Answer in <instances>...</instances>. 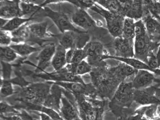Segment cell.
I'll return each instance as SVG.
<instances>
[{"label":"cell","mask_w":160,"mask_h":120,"mask_svg":"<svg viewBox=\"0 0 160 120\" xmlns=\"http://www.w3.org/2000/svg\"><path fill=\"white\" fill-rule=\"evenodd\" d=\"M89 75L91 82L97 91L98 97L105 100H111L118 86L123 82L114 73L112 68L108 65L104 61L92 68Z\"/></svg>","instance_id":"6da1fadb"},{"label":"cell","mask_w":160,"mask_h":120,"mask_svg":"<svg viewBox=\"0 0 160 120\" xmlns=\"http://www.w3.org/2000/svg\"><path fill=\"white\" fill-rule=\"evenodd\" d=\"M160 43L152 41L147 32L142 19L135 22V38L134 41V58L148 64L150 54L157 52Z\"/></svg>","instance_id":"7a4b0ae2"},{"label":"cell","mask_w":160,"mask_h":120,"mask_svg":"<svg viewBox=\"0 0 160 120\" xmlns=\"http://www.w3.org/2000/svg\"><path fill=\"white\" fill-rule=\"evenodd\" d=\"M80 119L82 120H102L105 100L83 95H73Z\"/></svg>","instance_id":"3957f363"},{"label":"cell","mask_w":160,"mask_h":120,"mask_svg":"<svg viewBox=\"0 0 160 120\" xmlns=\"http://www.w3.org/2000/svg\"><path fill=\"white\" fill-rule=\"evenodd\" d=\"M51 86L52 83L49 81L30 84L17 92L16 100L23 104L42 105L49 94Z\"/></svg>","instance_id":"277c9868"},{"label":"cell","mask_w":160,"mask_h":120,"mask_svg":"<svg viewBox=\"0 0 160 120\" xmlns=\"http://www.w3.org/2000/svg\"><path fill=\"white\" fill-rule=\"evenodd\" d=\"M90 9L105 19L107 29L112 37L116 38L122 36L124 22L126 19L125 16L109 11L103 8L99 7L95 2Z\"/></svg>","instance_id":"5b68a950"},{"label":"cell","mask_w":160,"mask_h":120,"mask_svg":"<svg viewBox=\"0 0 160 120\" xmlns=\"http://www.w3.org/2000/svg\"><path fill=\"white\" fill-rule=\"evenodd\" d=\"M135 90L132 82H123L118 86L109 102L124 108L139 106L134 101Z\"/></svg>","instance_id":"8992f818"},{"label":"cell","mask_w":160,"mask_h":120,"mask_svg":"<svg viewBox=\"0 0 160 120\" xmlns=\"http://www.w3.org/2000/svg\"><path fill=\"white\" fill-rule=\"evenodd\" d=\"M43 8V16H46L51 19L62 34L68 31L76 32H81L83 31L75 26L71 21V16L68 14L63 12L54 11L46 6Z\"/></svg>","instance_id":"52a82bcc"},{"label":"cell","mask_w":160,"mask_h":120,"mask_svg":"<svg viewBox=\"0 0 160 120\" xmlns=\"http://www.w3.org/2000/svg\"><path fill=\"white\" fill-rule=\"evenodd\" d=\"M35 76L41 79H45L46 81L53 82H76L85 83L80 76L75 75L69 72L65 67L59 71L49 73L44 71L40 73H35Z\"/></svg>","instance_id":"ba28073f"},{"label":"cell","mask_w":160,"mask_h":120,"mask_svg":"<svg viewBox=\"0 0 160 120\" xmlns=\"http://www.w3.org/2000/svg\"><path fill=\"white\" fill-rule=\"evenodd\" d=\"M63 94L60 110L62 118L64 120H73L79 118V115L74 95L65 89Z\"/></svg>","instance_id":"9c48e42d"},{"label":"cell","mask_w":160,"mask_h":120,"mask_svg":"<svg viewBox=\"0 0 160 120\" xmlns=\"http://www.w3.org/2000/svg\"><path fill=\"white\" fill-rule=\"evenodd\" d=\"M84 49L88 54L87 61L92 68L97 67L103 61V56L110 54L105 48L104 45L101 42L97 40L90 41Z\"/></svg>","instance_id":"30bf717a"},{"label":"cell","mask_w":160,"mask_h":120,"mask_svg":"<svg viewBox=\"0 0 160 120\" xmlns=\"http://www.w3.org/2000/svg\"><path fill=\"white\" fill-rule=\"evenodd\" d=\"M54 82L71 92L73 95H83L92 98L98 97L97 91L92 82L88 84L76 82Z\"/></svg>","instance_id":"8fae6325"},{"label":"cell","mask_w":160,"mask_h":120,"mask_svg":"<svg viewBox=\"0 0 160 120\" xmlns=\"http://www.w3.org/2000/svg\"><path fill=\"white\" fill-rule=\"evenodd\" d=\"M71 19L74 25L86 31L94 30L97 26V22L92 18L86 9L76 8L71 16Z\"/></svg>","instance_id":"7c38bea8"},{"label":"cell","mask_w":160,"mask_h":120,"mask_svg":"<svg viewBox=\"0 0 160 120\" xmlns=\"http://www.w3.org/2000/svg\"><path fill=\"white\" fill-rule=\"evenodd\" d=\"M156 87L152 85L144 89L135 90L134 101L139 106L160 105V99L156 95Z\"/></svg>","instance_id":"4fadbf2b"},{"label":"cell","mask_w":160,"mask_h":120,"mask_svg":"<svg viewBox=\"0 0 160 120\" xmlns=\"http://www.w3.org/2000/svg\"><path fill=\"white\" fill-rule=\"evenodd\" d=\"M56 48L57 46L52 43L42 48L38 56L35 58L38 60V64L36 66L35 73H42L51 65V61L56 52Z\"/></svg>","instance_id":"5bb4252c"},{"label":"cell","mask_w":160,"mask_h":120,"mask_svg":"<svg viewBox=\"0 0 160 120\" xmlns=\"http://www.w3.org/2000/svg\"><path fill=\"white\" fill-rule=\"evenodd\" d=\"M111 46L114 51V54L112 56L125 58L134 57V42L120 37L114 38Z\"/></svg>","instance_id":"9a60e30c"},{"label":"cell","mask_w":160,"mask_h":120,"mask_svg":"<svg viewBox=\"0 0 160 120\" xmlns=\"http://www.w3.org/2000/svg\"><path fill=\"white\" fill-rule=\"evenodd\" d=\"M50 82L52 83V86L49 94L47 96L42 105L52 108L60 112L61 99L64 95L63 92L64 89L53 82Z\"/></svg>","instance_id":"2e32d148"},{"label":"cell","mask_w":160,"mask_h":120,"mask_svg":"<svg viewBox=\"0 0 160 120\" xmlns=\"http://www.w3.org/2000/svg\"><path fill=\"white\" fill-rule=\"evenodd\" d=\"M112 59V60H116L119 62H122L123 63L127 64L133 68L137 70H146L154 73L155 75H160V69H152L146 64L145 62L141 60L132 58H125V57H120L114 56L111 54H107L103 56L102 60Z\"/></svg>","instance_id":"e0dca14e"},{"label":"cell","mask_w":160,"mask_h":120,"mask_svg":"<svg viewBox=\"0 0 160 120\" xmlns=\"http://www.w3.org/2000/svg\"><path fill=\"white\" fill-rule=\"evenodd\" d=\"M155 79V75L152 72L146 70H138L131 82L135 90H142L152 86L153 83H154Z\"/></svg>","instance_id":"ac0fdd59"},{"label":"cell","mask_w":160,"mask_h":120,"mask_svg":"<svg viewBox=\"0 0 160 120\" xmlns=\"http://www.w3.org/2000/svg\"><path fill=\"white\" fill-rule=\"evenodd\" d=\"M142 21L145 24L147 32L152 41L160 43V22L150 13L143 15Z\"/></svg>","instance_id":"d6986e66"},{"label":"cell","mask_w":160,"mask_h":120,"mask_svg":"<svg viewBox=\"0 0 160 120\" xmlns=\"http://www.w3.org/2000/svg\"><path fill=\"white\" fill-rule=\"evenodd\" d=\"M0 16L1 18L9 20L22 17L20 4L11 0H0Z\"/></svg>","instance_id":"ffe728a7"},{"label":"cell","mask_w":160,"mask_h":120,"mask_svg":"<svg viewBox=\"0 0 160 120\" xmlns=\"http://www.w3.org/2000/svg\"><path fill=\"white\" fill-rule=\"evenodd\" d=\"M31 35L40 39L56 36L48 30V22H41L28 24Z\"/></svg>","instance_id":"44dd1931"},{"label":"cell","mask_w":160,"mask_h":120,"mask_svg":"<svg viewBox=\"0 0 160 120\" xmlns=\"http://www.w3.org/2000/svg\"><path fill=\"white\" fill-rule=\"evenodd\" d=\"M67 50L62 46L57 45L56 52L51 61V65L55 71H59L64 68L67 65L66 61Z\"/></svg>","instance_id":"7402d4cb"},{"label":"cell","mask_w":160,"mask_h":120,"mask_svg":"<svg viewBox=\"0 0 160 120\" xmlns=\"http://www.w3.org/2000/svg\"><path fill=\"white\" fill-rule=\"evenodd\" d=\"M149 120H160V105L142 106L135 110Z\"/></svg>","instance_id":"603a6c76"},{"label":"cell","mask_w":160,"mask_h":120,"mask_svg":"<svg viewBox=\"0 0 160 120\" xmlns=\"http://www.w3.org/2000/svg\"><path fill=\"white\" fill-rule=\"evenodd\" d=\"M18 108H22L28 110L37 111L38 112H43L49 116L53 120H64L61 116L60 112L54 109L46 107L43 105H32V104H23Z\"/></svg>","instance_id":"cb8c5ba5"},{"label":"cell","mask_w":160,"mask_h":120,"mask_svg":"<svg viewBox=\"0 0 160 120\" xmlns=\"http://www.w3.org/2000/svg\"><path fill=\"white\" fill-rule=\"evenodd\" d=\"M112 68L114 73L122 82H125L127 78L134 77L138 71L130 65L122 62H120L117 66Z\"/></svg>","instance_id":"d4e9b609"},{"label":"cell","mask_w":160,"mask_h":120,"mask_svg":"<svg viewBox=\"0 0 160 120\" xmlns=\"http://www.w3.org/2000/svg\"><path fill=\"white\" fill-rule=\"evenodd\" d=\"M65 67L69 72L80 76L90 73L92 69V67L86 60L78 64H68Z\"/></svg>","instance_id":"484cf974"},{"label":"cell","mask_w":160,"mask_h":120,"mask_svg":"<svg viewBox=\"0 0 160 120\" xmlns=\"http://www.w3.org/2000/svg\"><path fill=\"white\" fill-rule=\"evenodd\" d=\"M28 22L23 24L17 30L11 32L12 42L16 43H25L30 38L31 34L28 28Z\"/></svg>","instance_id":"4316f807"},{"label":"cell","mask_w":160,"mask_h":120,"mask_svg":"<svg viewBox=\"0 0 160 120\" xmlns=\"http://www.w3.org/2000/svg\"><path fill=\"white\" fill-rule=\"evenodd\" d=\"M96 4L100 5L101 7L109 11L114 13L123 14L120 0H92Z\"/></svg>","instance_id":"83f0119b"},{"label":"cell","mask_w":160,"mask_h":120,"mask_svg":"<svg viewBox=\"0 0 160 120\" xmlns=\"http://www.w3.org/2000/svg\"><path fill=\"white\" fill-rule=\"evenodd\" d=\"M143 14L148 13L160 22V2L155 0H143Z\"/></svg>","instance_id":"f1b7e54d"},{"label":"cell","mask_w":160,"mask_h":120,"mask_svg":"<svg viewBox=\"0 0 160 120\" xmlns=\"http://www.w3.org/2000/svg\"><path fill=\"white\" fill-rule=\"evenodd\" d=\"M22 9V17L28 15L29 17L35 18V16H43L44 8L34 4H26L21 2L20 4Z\"/></svg>","instance_id":"f546056e"},{"label":"cell","mask_w":160,"mask_h":120,"mask_svg":"<svg viewBox=\"0 0 160 120\" xmlns=\"http://www.w3.org/2000/svg\"><path fill=\"white\" fill-rule=\"evenodd\" d=\"M10 46L21 57H26L30 56L34 52L41 51L40 47H35L33 46L28 45L26 43H16L11 45Z\"/></svg>","instance_id":"4dcf8cb0"},{"label":"cell","mask_w":160,"mask_h":120,"mask_svg":"<svg viewBox=\"0 0 160 120\" xmlns=\"http://www.w3.org/2000/svg\"><path fill=\"white\" fill-rule=\"evenodd\" d=\"M122 37L129 41L134 42L135 38V22L134 19L126 18Z\"/></svg>","instance_id":"1f68e13d"},{"label":"cell","mask_w":160,"mask_h":120,"mask_svg":"<svg viewBox=\"0 0 160 120\" xmlns=\"http://www.w3.org/2000/svg\"><path fill=\"white\" fill-rule=\"evenodd\" d=\"M62 2H68L74 5L76 8H80L86 10L88 9H90L95 4V2L92 0H46L41 7H45L48 4Z\"/></svg>","instance_id":"d6a6232c"},{"label":"cell","mask_w":160,"mask_h":120,"mask_svg":"<svg viewBox=\"0 0 160 120\" xmlns=\"http://www.w3.org/2000/svg\"><path fill=\"white\" fill-rule=\"evenodd\" d=\"M34 19L35 18L33 17H28V18H23L22 17L14 18L13 19H9L7 24L2 28H0V30H4L11 32L19 28L23 24L34 20Z\"/></svg>","instance_id":"836d02e7"},{"label":"cell","mask_w":160,"mask_h":120,"mask_svg":"<svg viewBox=\"0 0 160 120\" xmlns=\"http://www.w3.org/2000/svg\"><path fill=\"white\" fill-rule=\"evenodd\" d=\"M76 32L68 31L61 33L59 37V44L67 50L70 49H75Z\"/></svg>","instance_id":"e575fe53"},{"label":"cell","mask_w":160,"mask_h":120,"mask_svg":"<svg viewBox=\"0 0 160 120\" xmlns=\"http://www.w3.org/2000/svg\"><path fill=\"white\" fill-rule=\"evenodd\" d=\"M18 54L10 46H1L0 48V57L1 61L10 63L18 58Z\"/></svg>","instance_id":"d590c367"},{"label":"cell","mask_w":160,"mask_h":120,"mask_svg":"<svg viewBox=\"0 0 160 120\" xmlns=\"http://www.w3.org/2000/svg\"><path fill=\"white\" fill-rule=\"evenodd\" d=\"M15 94L13 84L10 80H4L1 78V97H10Z\"/></svg>","instance_id":"8d00e7d4"},{"label":"cell","mask_w":160,"mask_h":120,"mask_svg":"<svg viewBox=\"0 0 160 120\" xmlns=\"http://www.w3.org/2000/svg\"><path fill=\"white\" fill-rule=\"evenodd\" d=\"M90 41V36L88 31H83L81 32H76L75 49H83Z\"/></svg>","instance_id":"74e56055"},{"label":"cell","mask_w":160,"mask_h":120,"mask_svg":"<svg viewBox=\"0 0 160 120\" xmlns=\"http://www.w3.org/2000/svg\"><path fill=\"white\" fill-rule=\"evenodd\" d=\"M15 106L9 105L6 102L1 101L0 103L1 115H10V114H20Z\"/></svg>","instance_id":"f35d334b"},{"label":"cell","mask_w":160,"mask_h":120,"mask_svg":"<svg viewBox=\"0 0 160 120\" xmlns=\"http://www.w3.org/2000/svg\"><path fill=\"white\" fill-rule=\"evenodd\" d=\"M88 54L85 49H75L73 53L72 60L71 64H78L87 59Z\"/></svg>","instance_id":"ab89813d"},{"label":"cell","mask_w":160,"mask_h":120,"mask_svg":"<svg viewBox=\"0 0 160 120\" xmlns=\"http://www.w3.org/2000/svg\"><path fill=\"white\" fill-rule=\"evenodd\" d=\"M12 37L11 32L7 31L0 30V44L1 46H8L11 45Z\"/></svg>","instance_id":"60d3db41"},{"label":"cell","mask_w":160,"mask_h":120,"mask_svg":"<svg viewBox=\"0 0 160 120\" xmlns=\"http://www.w3.org/2000/svg\"><path fill=\"white\" fill-rule=\"evenodd\" d=\"M1 78L4 80H11L12 65L9 63L1 61Z\"/></svg>","instance_id":"b9f144b4"},{"label":"cell","mask_w":160,"mask_h":120,"mask_svg":"<svg viewBox=\"0 0 160 120\" xmlns=\"http://www.w3.org/2000/svg\"><path fill=\"white\" fill-rule=\"evenodd\" d=\"M118 120H149L147 119L146 117L142 116L140 114L134 112V114L130 115L129 116L125 118H123L122 119H119Z\"/></svg>","instance_id":"7bdbcfd3"},{"label":"cell","mask_w":160,"mask_h":120,"mask_svg":"<svg viewBox=\"0 0 160 120\" xmlns=\"http://www.w3.org/2000/svg\"><path fill=\"white\" fill-rule=\"evenodd\" d=\"M2 120H24L20 114H10V115H1Z\"/></svg>","instance_id":"ee69618b"},{"label":"cell","mask_w":160,"mask_h":120,"mask_svg":"<svg viewBox=\"0 0 160 120\" xmlns=\"http://www.w3.org/2000/svg\"><path fill=\"white\" fill-rule=\"evenodd\" d=\"M75 49H70L67 50V52H66V61H67V64L71 63Z\"/></svg>","instance_id":"f6af8a7d"},{"label":"cell","mask_w":160,"mask_h":120,"mask_svg":"<svg viewBox=\"0 0 160 120\" xmlns=\"http://www.w3.org/2000/svg\"><path fill=\"white\" fill-rule=\"evenodd\" d=\"M45 1L46 0H21V2L26 4H34L41 7Z\"/></svg>","instance_id":"bcb514c9"},{"label":"cell","mask_w":160,"mask_h":120,"mask_svg":"<svg viewBox=\"0 0 160 120\" xmlns=\"http://www.w3.org/2000/svg\"><path fill=\"white\" fill-rule=\"evenodd\" d=\"M38 116L40 117V120H53L49 116L43 112H39L38 114Z\"/></svg>","instance_id":"7dc6e473"},{"label":"cell","mask_w":160,"mask_h":120,"mask_svg":"<svg viewBox=\"0 0 160 120\" xmlns=\"http://www.w3.org/2000/svg\"><path fill=\"white\" fill-rule=\"evenodd\" d=\"M9 19H4V18H1L0 19V28H2V27H4L7 23L8 22Z\"/></svg>","instance_id":"c3c4849f"},{"label":"cell","mask_w":160,"mask_h":120,"mask_svg":"<svg viewBox=\"0 0 160 120\" xmlns=\"http://www.w3.org/2000/svg\"><path fill=\"white\" fill-rule=\"evenodd\" d=\"M156 95L160 99V88L156 87Z\"/></svg>","instance_id":"681fc988"},{"label":"cell","mask_w":160,"mask_h":120,"mask_svg":"<svg viewBox=\"0 0 160 120\" xmlns=\"http://www.w3.org/2000/svg\"><path fill=\"white\" fill-rule=\"evenodd\" d=\"M154 83H156L155 86L157 87H158L160 86V79H156L154 81Z\"/></svg>","instance_id":"f907efd6"},{"label":"cell","mask_w":160,"mask_h":120,"mask_svg":"<svg viewBox=\"0 0 160 120\" xmlns=\"http://www.w3.org/2000/svg\"><path fill=\"white\" fill-rule=\"evenodd\" d=\"M11 1L15 2L16 3H18V4H20V2H21V0H11Z\"/></svg>","instance_id":"816d5d0a"},{"label":"cell","mask_w":160,"mask_h":120,"mask_svg":"<svg viewBox=\"0 0 160 120\" xmlns=\"http://www.w3.org/2000/svg\"><path fill=\"white\" fill-rule=\"evenodd\" d=\"M82 120L80 118V117H79V118H76V119H75V120Z\"/></svg>","instance_id":"f5cc1de1"},{"label":"cell","mask_w":160,"mask_h":120,"mask_svg":"<svg viewBox=\"0 0 160 120\" xmlns=\"http://www.w3.org/2000/svg\"><path fill=\"white\" fill-rule=\"evenodd\" d=\"M155 1H160V0H155Z\"/></svg>","instance_id":"db71d44e"}]
</instances>
